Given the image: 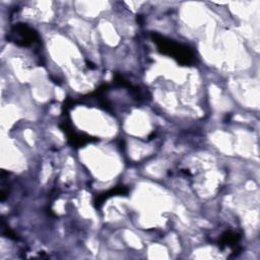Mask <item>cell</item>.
Segmentation results:
<instances>
[{"instance_id": "cell-3", "label": "cell", "mask_w": 260, "mask_h": 260, "mask_svg": "<svg viewBox=\"0 0 260 260\" xmlns=\"http://www.w3.org/2000/svg\"><path fill=\"white\" fill-rule=\"evenodd\" d=\"M60 128L64 131V133L67 136V140L68 142L75 147H80L83 146L84 144L88 143V142H92L95 141V138H92L86 134L83 133H78L76 131H74L71 127V125L65 120L60 124Z\"/></svg>"}, {"instance_id": "cell-4", "label": "cell", "mask_w": 260, "mask_h": 260, "mask_svg": "<svg viewBox=\"0 0 260 260\" xmlns=\"http://www.w3.org/2000/svg\"><path fill=\"white\" fill-rule=\"evenodd\" d=\"M241 234L233 231V230H225L223 231L218 240H217V245L219 247V249L223 250L224 248H231L233 249V253L234 255H237L236 252L239 253L240 248H239V242L241 240Z\"/></svg>"}, {"instance_id": "cell-5", "label": "cell", "mask_w": 260, "mask_h": 260, "mask_svg": "<svg viewBox=\"0 0 260 260\" xmlns=\"http://www.w3.org/2000/svg\"><path fill=\"white\" fill-rule=\"evenodd\" d=\"M128 192H129V189L127 187L117 186V187L111 189L110 191L105 192V193L96 196L95 199H94V204H95L96 207H100L105 202V200H107L108 198H110L112 196H115V195H119V194L120 195H126Z\"/></svg>"}, {"instance_id": "cell-1", "label": "cell", "mask_w": 260, "mask_h": 260, "mask_svg": "<svg viewBox=\"0 0 260 260\" xmlns=\"http://www.w3.org/2000/svg\"><path fill=\"white\" fill-rule=\"evenodd\" d=\"M151 39L160 54L173 58L179 64L183 66H190L196 62L195 52L188 45L178 43L154 32L151 34Z\"/></svg>"}, {"instance_id": "cell-2", "label": "cell", "mask_w": 260, "mask_h": 260, "mask_svg": "<svg viewBox=\"0 0 260 260\" xmlns=\"http://www.w3.org/2000/svg\"><path fill=\"white\" fill-rule=\"evenodd\" d=\"M8 40L18 47L28 48L40 43L39 34L25 23H15L11 26L8 34Z\"/></svg>"}]
</instances>
